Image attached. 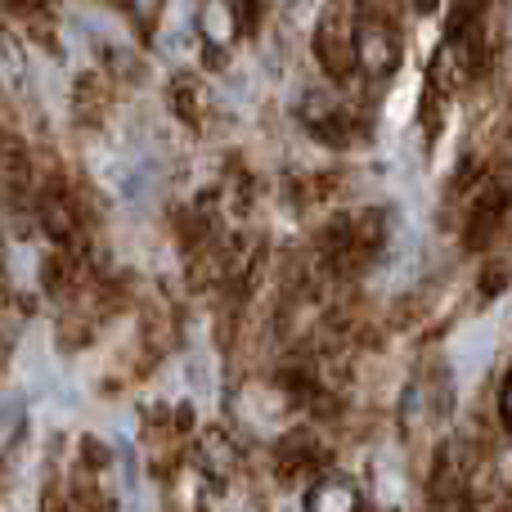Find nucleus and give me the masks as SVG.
Wrapping results in <instances>:
<instances>
[{
    "mask_svg": "<svg viewBox=\"0 0 512 512\" xmlns=\"http://www.w3.org/2000/svg\"><path fill=\"white\" fill-rule=\"evenodd\" d=\"M306 512H360V490L342 477H328L306 495Z\"/></svg>",
    "mask_w": 512,
    "mask_h": 512,
    "instance_id": "f257e3e1",
    "label": "nucleus"
},
{
    "mask_svg": "<svg viewBox=\"0 0 512 512\" xmlns=\"http://www.w3.org/2000/svg\"><path fill=\"white\" fill-rule=\"evenodd\" d=\"M499 414H504V427L512 432V378L504 382V396H499Z\"/></svg>",
    "mask_w": 512,
    "mask_h": 512,
    "instance_id": "f03ea898",
    "label": "nucleus"
}]
</instances>
